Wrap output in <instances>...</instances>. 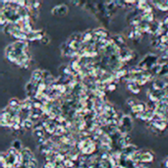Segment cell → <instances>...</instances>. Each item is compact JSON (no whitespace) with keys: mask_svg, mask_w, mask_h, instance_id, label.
<instances>
[{"mask_svg":"<svg viewBox=\"0 0 168 168\" xmlns=\"http://www.w3.org/2000/svg\"><path fill=\"white\" fill-rule=\"evenodd\" d=\"M12 148H14L15 151H19L22 148V143L19 140H16L12 143Z\"/></svg>","mask_w":168,"mask_h":168,"instance_id":"2","label":"cell"},{"mask_svg":"<svg viewBox=\"0 0 168 168\" xmlns=\"http://www.w3.org/2000/svg\"><path fill=\"white\" fill-rule=\"evenodd\" d=\"M68 8L66 5H58L55 8L52 9V14L53 15H57V16H64L67 14Z\"/></svg>","mask_w":168,"mask_h":168,"instance_id":"1","label":"cell"},{"mask_svg":"<svg viewBox=\"0 0 168 168\" xmlns=\"http://www.w3.org/2000/svg\"><path fill=\"white\" fill-rule=\"evenodd\" d=\"M22 126L24 127V129H31L32 126H33V121L32 120H25L24 121V123L22 124Z\"/></svg>","mask_w":168,"mask_h":168,"instance_id":"3","label":"cell"}]
</instances>
